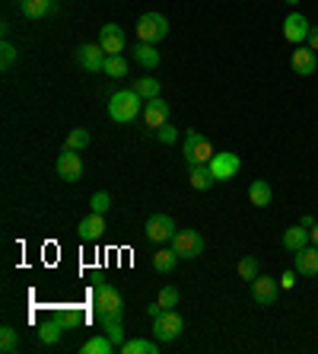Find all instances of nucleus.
<instances>
[{"label": "nucleus", "instance_id": "22", "mask_svg": "<svg viewBox=\"0 0 318 354\" xmlns=\"http://www.w3.org/2000/svg\"><path fill=\"white\" fill-rule=\"evenodd\" d=\"M51 0H19V10H23V16L26 19H42L51 13Z\"/></svg>", "mask_w": 318, "mask_h": 354}, {"label": "nucleus", "instance_id": "10", "mask_svg": "<svg viewBox=\"0 0 318 354\" xmlns=\"http://www.w3.org/2000/svg\"><path fill=\"white\" fill-rule=\"evenodd\" d=\"M169 118H172V109H169V103H163L159 96L144 103V128L146 131H159Z\"/></svg>", "mask_w": 318, "mask_h": 354}, {"label": "nucleus", "instance_id": "37", "mask_svg": "<svg viewBox=\"0 0 318 354\" xmlns=\"http://www.w3.org/2000/svg\"><path fill=\"white\" fill-rule=\"evenodd\" d=\"M163 313H165V307H163V303H159V300H156V303H150V307H146V316H150V319L163 316Z\"/></svg>", "mask_w": 318, "mask_h": 354}, {"label": "nucleus", "instance_id": "12", "mask_svg": "<svg viewBox=\"0 0 318 354\" xmlns=\"http://www.w3.org/2000/svg\"><path fill=\"white\" fill-rule=\"evenodd\" d=\"M309 29L312 23L302 13H290V16L283 19V38L290 42V45H302L306 38H309Z\"/></svg>", "mask_w": 318, "mask_h": 354}, {"label": "nucleus", "instance_id": "9", "mask_svg": "<svg viewBox=\"0 0 318 354\" xmlns=\"http://www.w3.org/2000/svg\"><path fill=\"white\" fill-rule=\"evenodd\" d=\"M277 294H280V281L267 278V275H258L252 281V300L258 307H274L277 303Z\"/></svg>", "mask_w": 318, "mask_h": 354}, {"label": "nucleus", "instance_id": "19", "mask_svg": "<svg viewBox=\"0 0 318 354\" xmlns=\"http://www.w3.org/2000/svg\"><path fill=\"white\" fill-rule=\"evenodd\" d=\"M309 240H312V233L302 224L290 227V230H283V249H290V252L306 249V246H309Z\"/></svg>", "mask_w": 318, "mask_h": 354}, {"label": "nucleus", "instance_id": "35", "mask_svg": "<svg viewBox=\"0 0 318 354\" xmlns=\"http://www.w3.org/2000/svg\"><path fill=\"white\" fill-rule=\"evenodd\" d=\"M156 138H159V144H175L178 140V128H175L172 121H165L163 128L156 131Z\"/></svg>", "mask_w": 318, "mask_h": 354}, {"label": "nucleus", "instance_id": "4", "mask_svg": "<svg viewBox=\"0 0 318 354\" xmlns=\"http://www.w3.org/2000/svg\"><path fill=\"white\" fill-rule=\"evenodd\" d=\"M137 36H140V42H150V45L163 42V38H169V19L163 13H144L137 19Z\"/></svg>", "mask_w": 318, "mask_h": 354}, {"label": "nucleus", "instance_id": "36", "mask_svg": "<svg viewBox=\"0 0 318 354\" xmlns=\"http://www.w3.org/2000/svg\"><path fill=\"white\" fill-rule=\"evenodd\" d=\"M296 275H300L296 268L283 271V275H280V290H293V288H296Z\"/></svg>", "mask_w": 318, "mask_h": 354}, {"label": "nucleus", "instance_id": "3", "mask_svg": "<svg viewBox=\"0 0 318 354\" xmlns=\"http://www.w3.org/2000/svg\"><path fill=\"white\" fill-rule=\"evenodd\" d=\"M182 153H185V163L188 166H204V163H210L213 160V144H210L204 134H198V131H188L185 134V147H182Z\"/></svg>", "mask_w": 318, "mask_h": 354}, {"label": "nucleus", "instance_id": "39", "mask_svg": "<svg viewBox=\"0 0 318 354\" xmlns=\"http://www.w3.org/2000/svg\"><path fill=\"white\" fill-rule=\"evenodd\" d=\"M300 224L306 227V230H312V227H315L318 220H315V217H312V214H302V217H300Z\"/></svg>", "mask_w": 318, "mask_h": 354}, {"label": "nucleus", "instance_id": "27", "mask_svg": "<svg viewBox=\"0 0 318 354\" xmlns=\"http://www.w3.org/2000/svg\"><path fill=\"white\" fill-rule=\"evenodd\" d=\"M0 351H3V354L19 351V332H16L13 326H3V329H0Z\"/></svg>", "mask_w": 318, "mask_h": 354}, {"label": "nucleus", "instance_id": "23", "mask_svg": "<svg viewBox=\"0 0 318 354\" xmlns=\"http://www.w3.org/2000/svg\"><path fill=\"white\" fill-rule=\"evenodd\" d=\"M64 329H67L64 319H51V323H45V326L38 329V342H42V345H57V338L64 336Z\"/></svg>", "mask_w": 318, "mask_h": 354}, {"label": "nucleus", "instance_id": "17", "mask_svg": "<svg viewBox=\"0 0 318 354\" xmlns=\"http://www.w3.org/2000/svg\"><path fill=\"white\" fill-rule=\"evenodd\" d=\"M296 262H293V268L306 275V278H318V246H306V249L293 252Z\"/></svg>", "mask_w": 318, "mask_h": 354}, {"label": "nucleus", "instance_id": "28", "mask_svg": "<svg viewBox=\"0 0 318 354\" xmlns=\"http://www.w3.org/2000/svg\"><path fill=\"white\" fill-rule=\"evenodd\" d=\"M134 90L144 96V99H156V96H159V80H153V77H137Z\"/></svg>", "mask_w": 318, "mask_h": 354}, {"label": "nucleus", "instance_id": "29", "mask_svg": "<svg viewBox=\"0 0 318 354\" xmlns=\"http://www.w3.org/2000/svg\"><path fill=\"white\" fill-rule=\"evenodd\" d=\"M64 147L86 150V147H90V131H86V128H73L70 134H67V140H64Z\"/></svg>", "mask_w": 318, "mask_h": 354}, {"label": "nucleus", "instance_id": "1", "mask_svg": "<svg viewBox=\"0 0 318 354\" xmlns=\"http://www.w3.org/2000/svg\"><path fill=\"white\" fill-rule=\"evenodd\" d=\"M92 294H96V313H99L102 326H109V323H121V316H124V300H121L118 290L111 288L109 281H99Z\"/></svg>", "mask_w": 318, "mask_h": 354}, {"label": "nucleus", "instance_id": "40", "mask_svg": "<svg viewBox=\"0 0 318 354\" xmlns=\"http://www.w3.org/2000/svg\"><path fill=\"white\" fill-rule=\"evenodd\" d=\"M309 233H312V242H315V246H318V224H315V227H312Z\"/></svg>", "mask_w": 318, "mask_h": 354}, {"label": "nucleus", "instance_id": "18", "mask_svg": "<svg viewBox=\"0 0 318 354\" xmlns=\"http://www.w3.org/2000/svg\"><path fill=\"white\" fill-rule=\"evenodd\" d=\"M248 201H252L254 207H267L274 201V188L267 179H254L252 186H248Z\"/></svg>", "mask_w": 318, "mask_h": 354}, {"label": "nucleus", "instance_id": "14", "mask_svg": "<svg viewBox=\"0 0 318 354\" xmlns=\"http://www.w3.org/2000/svg\"><path fill=\"white\" fill-rule=\"evenodd\" d=\"M99 45L105 55H121L124 51V29L118 23H105L99 29Z\"/></svg>", "mask_w": 318, "mask_h": 354}, {"label": "nucleus", "instance_id": "5", "mask_svg": "<svg viewBox=\"0 0 318 354\" xmlns=\"http://www.w3.org/2000/svg\"><path fill=\"white\" fill-rule=\"evenodd\" d=\"M185 332V319L175 313V309H165L163 316L153 319V338L159 342V345H169V342H175V338Z\"/></svg>", "mask_w": 318, "mask_h": 354}, {"label": "nucleus", "instance_id": "34", "mask_svg": "<svg viewBox=\"0 0 318 354\" xmlns=\"http://www.w3.org/2000/svg\"><path fill=\"white\" fill-rule=\"evenodd\" d=\"M156 300H159V303H163L165 309H175V307H178V290L165 284V288L159 290V297H156Z\"/></svg>", "mask_w": 318, "mask_h": 354}, {"label": "nucleus", "instance_id": "25", "mask_svg": "<svg viewBox=\"0 0 318 354\" xmlns=\"http://www.w3.org/2000/svg\"><path fill=\"white\" fill-rule=\"evenodd\" d=\"M175 265H178V252L175 249H159L153 255V268L159 271V275H172Z\"/></svg>", "mask_w": 318, "mask_h": 354}, {"label": "nucleus", "instance_id": "2", "mask_svg": "<svg viewBox=\"0 0 318 354\" xmlns=\"http://www.w3.org/2000/svg\"><path fill=\"white\" fill-rule=\"evenodd\" d=\"M144 103H146V99L137 93L134 86H131V90H118V93L109 99V115H111V121H118V125H131L137 115L144 112Z\"/></svg>", "mask_w": 318, "mask_h": 354}, {"label": "nucleus", "instance_id": "24", "mask_svg": "<svg viewBox=\"0 0 318 354\" xmlns=\"http://www.w3.org/2000/svg\"><path fill=\"white\" fill-rule=\"evenodd\" d=\"M80 351L83 354H111V351H118V345H115L109 336H96V338H90V342H83Z\"/></svg>", "mask_w": 318, "mask_h": 354}, {"label": "nucleus", "instance_id": "42", "mask_svg": "<svg viewBox=\"0 0 318 354\" xmlns=\"http://www.w3.org/2000/svg\"><path fill=\"white\" fill-rule=\"evenodd\" d=\"M16 3H19V0H16Z\"/></svg>", "mask_w": 318, "mask_h": 354}, {"label": "nucleus", "instance_id": "33", "mask_svg": "<svg viewBox=\"0 0 318 354\" xmlns=\"http://www.w3.org/2000/svg\"><path fill=\"white\" fill-rule=\"evenodd\" d=\"M16 45H10V42H3V45H0V67H3V71H10V67H13V61H16Z\"/></svg>", "mask_w": 318, "mask_h": 354}, {"label": "nucleus", "instance_id": "30", "mask_svg": "<svg viewBox=\"0 0 318 354\" xmlns=\"http://www.w3.org/2000/svg\"><path fill=\"white\" fill-rule=\"evenodd\" d=\"M102 74H109V77H127V61L124 55H109L105 58V71Z\"/></svg>", "mask_w": 318, "mask_h": 354}, {"label": "nucleus", "instance_id": "21", "mask_svg": "<svg viewBox=\"0 0 318 354\" xmlns=\"http://www.w3.org/2000/svg\"><path fill=\"white\" fill-rule=\"evenodd\" d=\"M188 182H191V188L194 192H207L217 179H213V173H210V166L204 163V166H191V176H188Z\"/></svg>", "mask_w": 318, "mask_h": 354}, {"label": "nucleus", "instance_id": "6", "mask_svg": "<svg viewBox=\"0 0 318 354\" xmlns=\"http://www.w3.org/2000/svg\"><path fill=\"white\" fill-rule=\"evenodd\" d=\"M207 166H210V173H213V179H217V182H229V179L239 176L242 160H239V153H229V150H223V153H213V160H210Z\"/></svg>", "mask_w": 318, "mask_h": 354}, {"label": "nucleus", "instance_id": "31", "mask_svg": "<svg viewBox=\"0 0 318 354\" xmlns=\"http://www.w3.org/2000/svg\"><path fill=\"white\" fill-rule=\"evenodd\" d=\"M258 268H261V265H258V259H254V255H246V259L239 262V278L242 281H254L258 278Z\"/></svg>", "mask_w": 318, "mask_h": 354}, {"label": "nucleus", "instance_id": "8", "mask_svg": "<svg viewBox=\"0 0 318 354\" xmlns=\"http://www.w3.org/2000/svg\"><path fill=\"white\" fill-rule=\"evenodd\" d=\"M57 176H61L64 182H80V176H83V160H80V150L64 147L61 153H57Z\"/></svg>", "mask_w": 318, "mask_h": 354}, {"label": "nucleus", "instance_id": "11", "mask_svg": "<svg viewBox=\"0 0 318 354\" xmlns=\"http://www.w3.org/2000/svg\"><path fill=\"white\" fill-rule=\"evenodd\" d=\"M105 51H102V45L96 42V45H80L77 48V64L83 67V71H90V74H99V71H105Z\"/></svg>", "mask_w": 318, "mask_h": 354}, {"label": "nucleus", "instance_id": "32", "mask_svg": "<svg viewBox=\"0 0 318 354\" xmlns=\"http://www.w3.org/2000/svg\"><path fill=\"white\" fill-rule=\"evenodd\" d=\"M90 207H92V214H105V211L111 207V195L109 192H92Z\"/></svg>", "mask_w": 318, "mask_h": 354}, {"label": "nucleus", "instance_id": "16", "mask_svg": "<svg viewBox=\"0 0 318 354\" xmlns=\"http://www.w3.org/2000/svg\"><path fill=\"white\" fill-rule=\"evenodd\" d=\"M105 214H90V217H83L80 220V227H77V233H80V240L83 242H96V240H102L105 236Z\"/></svg>", "mask_w": 318, "mask_h": 354}, {"label": "nucleus", "instance_id": "15", "mask_svg": "<svg viewBox=\"0 0 318 354\" xmlns=\"http://www.w3.org/2000/svg\"><path fill=\"white\" fill-rule=\"evenodd\" d=\"M290 64H293V71H296L300 77H312L318 71V58H315V51H312L309 45H296Z\"/></svg>", "mask_w": 318, "mask_h": 354}, {"label": "nucleus", "instance_id": "38", "mask_svg": "<svg viewBox=\"0 0 318 354\" xmlns=\"http://www.w3.org/2000/svg\"><path fill=\"white\" fill-rule=\"evenodd\" d=\"M306 42H309L312 51H318V26H312V29H309V38H306Z\"/></svg>", "mask_w": 318, "mask_h": 354}, {"label": "nucleus", "instance_id": "7", "mask_svg": "<svg viewBox=\"0 0 318 354\" xmlns=\"http://www.w3.org/2000/svg\"><path fill=\"white\" fill-rule=\"evenodd\" d=\"M172 249L178 252V259H198L204 252V236L198 230H175Z\"/></svg>", "mask_w": 318, "mask_h": 354}, {"label": "nucleus", "instance_id": "20", "mask_svg": "<svg viewBox=\"0 0 318 354\" xmlns=\"http://www.w3.org/2000/svg\"><path fill=\"white\" fill-rule=\"evenodd\" d=\"M134 61L140 67H146V71H153V67H159V51H156V45H150V42H137Z\"/></svg>", "mask_w": 318, "mask_h": 354}, {"label": "nucleus", "instance_id": "26", "mask_svg": "<svg viewBox=\"0 0 318 354\" xmlns=\"http://www.w3.org/2000/svg\"><path fill=\"white\" fill-rule=\"evenodd\" d=\"M121 354H159V342H150V338H131L121 345Z\"/></svg>", "mask_w": 318, "mask_h": 354}, {"label": "nucleus", "instance_id": "13", "mask_svg": "<svg viewBox=\"0 0 318 354\" xmlns=\"http://www.w3.org/2000/svg\"><path fill=\"white\" fill-rule=\"evenodd\" d=\"M175 236V220L169 214H153L146 217V240L150 242H165Z\"/></svg>", "mask_w": 318, "mask_h": 354}, {"label": "nucleus", "instance_id": "41", "mask_svg": "<svg viewBox=\"0 0 318 354\" xmlns=\"http://www.w3.org/2000/svg\"><path fill=\"white\" fill-rule=\"evenodd\" d=\"M287 3H293V7H296V3H300V0H287Z\"/></svg>", "mask_w": 318, "mask_h": 354}]
</instances>
